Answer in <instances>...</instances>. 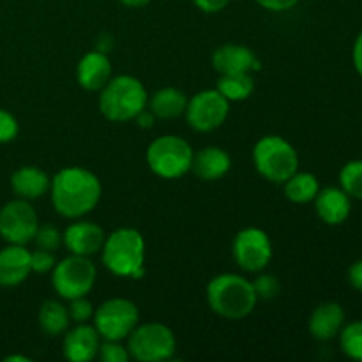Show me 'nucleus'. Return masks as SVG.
I'll list each match as a JSON object with an SVG mask.
<instances>
[{
    "mask_svg": "<svg viewBox=\"0 0 362 362\" xmlns=\"http://www.w3.org/2000/svg\"><path fill=\"white\" fill-rule=\"evenodd\" d=\"M138 308L133 300L115 297L94 311V327L106 341H122L138 325Z\"/></svg>",
    "mask_w": 362,
    "mask_h": 362,
    "instance_id": "nucleus-9",
    "label": "nucleus"
},
{
    "mask_svg": "<svg viewBox=\"0 0 362 362\" xmlns=\"http://www.w3.org/2000/svg\"><path fill=\"white\" fill-rule=\"evenodd\" d=\"M212 66L219 74H237L260 71V60L247 46L223 45L212 55Z\"/></svg>",
    "mask_w": 362,
    "mask_h": 362,
    "instance_id": "nucleus-14",
    "label": "nucleus"
},
{
    "mask_svg": "<svg viewBox=\"0 0 362 362\" xmlns=\"http://www.w3.org/2000/svg\"><path fill=\"white\" fill-rule=\"evenodd\" d=\"M175 336L165 324L136 325L127 336V352L140 362H161L172 359L175 354Z\"/></svg>",
    "mask_w": 362,
    "mask_h": 362,
    "instance_id": "nucleus-7",
    "label": "nucleus"
},
{
    "mask_svg": "<svg viewBox=\"0 0 362 362\" xmlns=\"http://www.w3.org/2000/svg\"><path fill=\"white\" fill-rule=\"evenodd\" d=\"M110 78H112V62H110L108 55L99 49L88 52L78 62L76 80L85 90H101L108 83Z\"/></svg>",
    "mask_w": 362,
    "mask_h": 362,
    "instance_id": "nucleus-17",
    "label": "nucleus"
},
{
    "mask_svg": "<svg viewBox=\"0 0 362 362\" xmlns=\"http://www.w3.org/2000/svg\"><path fill=\"white\" fill-rule=\"evenodd\" d=\"M69 311L59 300H46L39 310V325L48 336H59L69 327Z\"/></svg>",
    "mask_w": 362,
    "mask_h": 362,
    "instance_id": "nucleus-23",
    "label": "nucleus"
},
{
    "mask_svg": "<svg viewBox=\"0 0 362 362\" xmlns=\"http://www.w3.org/2000/svg\"><path fill=\"white\" fill-rule=\"evenodd\" d=\"M148 95L138 78L122 74L110 78L99 94V110L112 122H127L147 108Z\"/></svg>",
    "mask_w": 362,
    "mask_h": 362,
    "instance_id": "nucleus-4",
    "label": "nucleus"
},
{
    "mask_svg": "<svg viewBox=\"0 0 362 362\" xmlns=\"http://www.w3.org/2000/svg\"><path fill=\"white\" fill-rule=\"evenodd\" d=\"M258 296L250 279L239 274H219L207 285L211 310L226 320H243L257 306Z\"/></svg>",
    "mask_w": 362,
    "mask_h": 362,
    "instance_id": "nucleus-2",
    "label": "nucleus"
},
{
    "mask_svg": "<svg viewBox=\"0 0 362 362\" xmlns=\"http://www.w3.org/2000/svg\"><path fill=\"white\" fill-rule=\"evenodd\" d=\"M230 2H232V0H193V4L198 9L209 14L219 13V11L225 9Z\"/></svg>",
    "mask_w": 362,
    "mask_h": 362,
    "instance_id": "nucleus-35",
    "label": "nucleus"
},
{
    "mask_svg": "<svg viewBox=\"0 0 362 362\" xmlns=\"http://www.w3.org/2000/svg\"><path fill=\"white\" fill-rule=\"evenodd\" d=\"M345 325V310L338 303H322L311 313L308 327L318 341H331Z\"/></svg>",
    "mask_w": 362,
    "mask_h": 362,
    "instance_id": "nucleus-18",
    "label": "nucleus"
},
{
    "mask_svg": "<svg viewBox=\"0 0 362 362\" xmlns=\"http://www.w3.org/2000/svg\"><path fill=\"white\" fill-rule=\"evenodd\" d=\"M6 362H30V359H28V357H23V356H9V357H6V359H4Z\"/></svg>",
    "mask_w": 362,
    "mask_h": 362,
    "instance_id": "nucleus-40",
    "label": "nucleus"
},
{
    "mask_svg": "<svg viewBox=\"0 0 362 362\" xmlns=\"http://www.w3.org/2000/svg\"><path fill=\"white\" fill-rule=\"evenodd\" d=\"M352 60H354V67H356V71L361 74V78H362V32L357 35L356 42H354Z\"/></svg>",
    "mask_w": 362,
    "mask_h": 362,
    "instance_id": "nucleus-37",
    "label": "nucleus"
},
{
    "mask_svg": "<svg viewBox=\"0 0 362 362\" xmlns=\"http://www.w3.org/2000/svg\"><path fill=\"white\" fill-rule=\"evenodd\" d=\"M134 120H136V124L140 127H144V129H148V127H152L154 126V120H156V117H154V113L151 112V110H141L140 113H138L136 117H134Z\"/></svg>",
    "mask_w": 362,
    "mask_h": 362,
    "instance_id": "nucleus-38",
    "label": "nucleus"
},
{
    "mask_svg": "<svg viewBox=\"0 0 362 362\" xmlns=\"http://www.w3.org/2000/svg\"><path fill=\"white\" fill-rule=\"evenodd\" d=\"M320 191V184L313 173L296 172L285 182V194L293 204H308L313 202Z\"/></svg>",
    "mask_w": 362,
    "mask_h": 362,
    "instance_id": "nucleus-24",
    "label": "nucleus"
},
{
    "mask_svg": "<svg viewBox=\"0 0 362 362\" xmlns=\"http://www.w3.org/2000/svg\"><path fill=\"white\" fill-rule=\"evenodd\" d=\"M315 211L325 225L338 226L349 219L352 202L341 187H324L315 197Z\"/></svg>",
    "mask_w": 362,
    "mask_h": 362,
    "instance_id": "nucleus-16",
    "label": "nucleus"
},
{
    "mask_svg": "<svg viewBox=\"0 0 362 362\" xmlns=\"http://www.w3.org/2000/svg\"><path fill=\"white\" fill-rule=\"evenodd\" d=\"M69 303V308H67L69 318L73 322H76V324H87L94 317V306L85 297H76V299H71Z\"/></svg>",
    "mask_w": 362,
    "mask_h": 362,
    "instance_id": "nucleus-29",
    "label": "nucleus"
},
{
    "mask_svg": "<svg viewBox=\"0 0 362 362\" xmlns=\"http://www.w3.org/2000/svg\"><path fill=\"white\" fill-rule=\"evenodd\" d=\"M34 240L35 244H37V247H41V250L55 251L59 250L60 244H62V233H60L55 226L42 225L39 226L37 232H35Z\"/></svg>",
    "mask_w": 362,
    "mask_h": 362,
    "instance_id": "nucleus-28",
    "label": "nucleus"
},
{
    "mask_svg": "<svg viewBox=\"0 0 362 362\" xmlns=\"http://www.w3.org/2000/svg\"><path fill=\"white\" fill-rule=\"evenodd\" d=\"M52 179L37 166H21L11 177V187L18 198L35 200L49 191Z\"/></svg>",
    "mask_w": 362,
    "mask_h": 362,
    "instance_id": "nucleus-21",
    "label": "nucleus"
},
{
    "mask_svg": "<svg viewBox=\"0 0 362 362\" xmlns=\"http://www.w3.org/2000/svg\"><path fill=\"white\" fill-rule=\"evenodd\" d=\"M253 163L264 179L285 184L299 170V156L293 145L281 136H264L253 148Z\"/></svg>",
    "mask_w": 362,
    "mask_h": 362,
    "instance_id": "nucleus-5",
    "label": "nucleus"
},
{
    "mask_svg": "<svg viewBox=\"0 0 362 362\" xmlns=\"http://www.w3.org/2000/svg\"><path fill=\"white\" fill-rule=\"evenodd\" d=\"M119 2H122L124 6H127V7H144V6H147L151 0H119Z\"/></svg>",
    "mask_w": 362,
    "mask_h": 362,
    "instance_id": "nucleus-39",
    "label": "nucleus"
},
{
    "mask_svg": "<svg viewBox=\"0 0 362 362\" xmlns=\"http://www.w3.org/2000/svg\"><path fill=\"white\" fill-rule=\"evenodd\" d=\"M103 264L120 278L141 279L145 274V240L134 228H119L103 244Z\"/></svg>",
    "mask_w": 362,
    "mask_h": 362,
    "instance_id": "nucleus-3",
    "label": "nucleus"
},
{
    "mask_svg": "<svg viewBox=\"0 0 362 362\" xmlns=\"http://www.w3.org/2000/svg\"><path fill=\"white\" fill-rule=\"evenodd\" d=\"M349 283L354 290H357V292L362 293V258L350 265Z\"/></svg>",
    "mask_w": 362,
    "mask_h": 362,
    "instance_id": "nucleus-36",
    "label": "nucleus"
},
{
    "mask_svg": "<svg viewBox=\"0 0 362 362\" xmlns=\"http://www.w3.org/2000/svg\"><path fill=\"white\" fill-rule=\"evenodd\" d=\"M218 88L228 101H244L253 94L255 81L250 73L221 74L218 80Z\"/></svg>",
    "mask_w": 362,
    "mask_h": 362,
    "instance_id": "nucleus-25",
    "label": "nucleus"
},
{
    "mask_svg": "<svg viewBox=\"0 0 362 362\" xmlns=\"http://www.w3.org/2000/svg\"><path fill=\"white\" fill-rule=\"evenodd\" d=\"M98 356L105 362H127L131 359L127 346L120 345V341H106L99 346Z\"/></svg>",
    "mask_w": 362,
    "mask_h": 362,
    "instance_id": "nucleus-30",
    "label": "nucleus"
},
{
    "mask_svg": "<svg viewBox=\"0 0 362 362\" xmlns=\"http://www.w3.org/2000/svg\"><path fill=\"white\" fill-rule=\"evenodd\" d=\"M255 2L264 9L272 11V13H281V11H288L293 6H297L299 0H255Z\"/></svg>",
    "mask_w": 362,
    "mask_h": 362,
    "instance_id": "nucleus-34",
    "label": "nucleus"
},
{
    "mask_svg": "<svg viewBox=\"0 0 362 362\" xmlns=\"http://www.w3.org/2000/svg\"><path fill=\"white\" fill-rule=\"evenodd\" d=\"M230 112V101L218 90H202L194 98L187 99L186 119L193 129L209 133L221 126Z\"/></svg>",
    "mask_w": 362,
    "mask_h": 362,
    "instance_id": "nucleus-10",
    "label": "nucleus"
},
{
    "mask_svg": "<svg viewBox=\"0 0 362 362\" xmlns=\"http://www.w3.org/2000/svg\"><path fill=\"white\" fill-rule=\"evenodd\" d=\"M147 105L148 110L158 119H177V117H180L186 112L187 98L179 88L165 87L159 88Z\"/></svg>",
    "mask_w": 362,
    "mask_h": 362,
    "instance_id": "nucleus-22",
    "label": "nucleus"
},
{
    "mask_svg": "<svg viewBox=\"0 0 362 362\" xmlns=\"http://www.w3.org/2000/svg\"><path fill=\"white\" fill-rule=\"evenodd\" d=\"M338 336L341 352L349 359L362 362V320L345 324Z\"/></svg>",
    "mask_w": 362,
    "mask_h": 362,
    "instance_id": "nucleus-26",
    "label": "nucleus"
},
{
    "mask_svg": "<svg viewBox=\"0 0 362 362\" xmlns=\"http://www.w3.org/2000/svg\"><path fill=\"white\" fill-rule=\"evenodd\" d=\"M101 346V336L95 327L87 324H78L64 338V357L71 362H88L94 359Z\"/></svg>",
    "mask_w": 362,
    "mask_h": 362,
    "instance_id": "nucleus-15",
    "label": "nucleus"
},
{
    "mask_svg": "<svg viewBox=\"0 0 362 362\" xmlns=\"http://www.w3.org/2000/svg\"><path fill=\"white\" fill-rule=\"evenodd\" d=\"M57 260L53 251H46L37 247L34 253H30V265H32V272H37V274H45V272L53 271L55 267Z\"/></svg>",
    "mask_w": 362,
    "mask_h": 362,
    "instance_id": "nucleus-31",
    "label": "nucleus"
},
{
    "mask_svg": "<svg viewBox=\"0 0 362 362\" xmlns=\"http://www.w3.org/2000/svg\"><path fill=\"white\" fill-rule=\"evenodd\" d=\"M18 131L20 127H18V120L14 119L13 113L0 108V144L13 141L18 136Z\"/></svg>",
    "mask_w": 362,
    "mask_h": 362,
    "instance_id": "nucleus-33",
    "label": "nucleus"
},
{
    "mask_svg": "<svg viewBox=\"0 0 362 362\" xmlns=\"http://www.w3.org/2000/svg\"><path fill=\"white\" fill-rule=\"evenodd\" d=\"M233 258L237 265L246 272L264 271L272 258V244L267 233L260 228L240 230L233 239Z\"/></svg>",
    "mask_w": 362,
    "mask_h": 362,
    "instance_id": "nucleus-12",
    "label": "nucleus"
},
{
    "mask_svg": "<svg viewBox=\"0 0 362 362\" xmlns=\"http://www.w3.org/2000/svg\"><path fill=\"white\" fill-rule=\"evenodd\" d=\"M103 187L98 175L80 166H69L57 173L49 184L52 204L60 216L81 218L94 211L101 200Z\"/></svg>",
    "mask_w": 362,
    "mask_h": 362,
    "instance_id": "nucleus-1",
    "label": "nucleus"
},
{
    "mask_svg": "<svg viewBox=\"0 0 362 362\" xmlns=\"http://www.w3.org/2000/svg\"><path fill=\"white\" fill-rule=\"evenodd\" d=\"M37 228V212L28 204V200L18 198L0 209V237L6 243L25 246L34 240Z\"/></svg>",
    "mask_w": 362,
    "mask_h": 362,
    "instance_id": "nucleus-11",
    "label": "nucleus"
},
{
    "mask_svg": "<svg viewBox=\"0 0 362 362\" xmlns=\"http://www.w3.org/2000/svg\"><path fill=\"white\" fill-rule=\"evenodd\" d=\"M105 230L95 223L76 221L66 228L62 233V243L66 244L71 255H80V257H92L99 253L105 244Z\"/></svg>",
    "mask_w": 362,
    "mask_h": 362,
    "instance_id": "nucleus-13",
    "label": "nucleus"
},
{
    "mask_svg": "<svg viewBox=\"0 0 362 362\" xmlns=\"http://www.w3.org/2000/svg\"><path fill=\"white\" fill-rule=\"evenodd\" d=\"M193 148L180 136H159L148 145L147 165L158 177L179 179L186 175L193 165Z\"/></svg>",
    "mask_w": 362,
    "mask_h": 362,
    "instance_id": "nucleus-6",
    "label": "nucleus"
},
{
    "mask_svg": "<svg viewBox=\"0 0 362 362\" xmlns=\"http://www.w3.org/2000/svg\"><path fill=\"white\" fill-rule=\"evenodd\" d=\"M95 265L88 257L71 255L55 264L52 274V285L62 299L71 300L76 297H87L95 285Z\"/></svg>",
    "mask_w": 362,
    "mask_h": 362,
    "instance_id": "nucleus-8",
    "label": "nucleus"
},
{
    "mask_svg": "<svg viewBox=\"0 0 362 362\" xmlns=\"http://www.w3.org/2000/svg\"><path fill=\"white\" fill-rule=\"evenodd\" d=\"M230 166H232V159L228 152L219 147H205L193 156L191 170L198 179L212 182V180L223 179L230 172Z\"/></svg>",
    "mask_w": 362,
    "mask_h": 362,
    "instance_id": "nucleus-20",
    "label": "nucleus"
},
{
    "mask_svg": "<svg viewBox=\"0 0 362 362\" xmlns=\"http://www.w3.org/2000/svg\"><path fill=\"white\" fill-rule=\"evenodd\" d=\"M32 272L30 251L20 244H9L0 250V285L16 286Z\"/></svg>",
    "mask_w": 362,
    "mask_h": 362,
    "instance_id": "nucleus-19",
    "label": "nucleus"
},
{
    "mask_svg": "<svg viewBox=\"0 0 362 362\" xmlns=\"http://www.w3.org/2000/svg\"><path fill=\"white\" fill-rule=\"evenodd\" d=\"M253 286L258 299H272L279 293L278 279L271 274H262L257 281H253Z\"/></svg>",
    "mask_w": 362,
    "mask_h": 362,
    "instance_id": "nucleus-32",
    "label": "nucleus"
},
{
    "mask_svg": "<svg viewBox=\"0 0 362 362\" xmlns=\"http://www.w3.org/2000/svg\"><path fill=\"white\" fill-rule=\"evenodd\" d=\"M339 184L350 198L362 200V159H354L343 166L339 172Z\"/></svg>",
    "mask_w": 362,
    "mask_h": 362,
    "instance_id": "nucleus-27",
    "label": "nucleus"
}]
</instances>
